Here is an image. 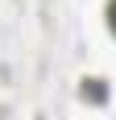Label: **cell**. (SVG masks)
Listing matches in <instances>:
<instances>
[{"mask_svg":"<svg viewBox=\"0 0 116 120\" xmlns=\"http://www.w3.org/2000/svg\"><path fill=\"white\" fill-rule=\"evenodd\" d=\"M108 29L116 33V0H108Z\"/></svg>","mask_w":116,"mask_h":120,"instance_id":"obj_1","label":"cell"}]
</instances>
